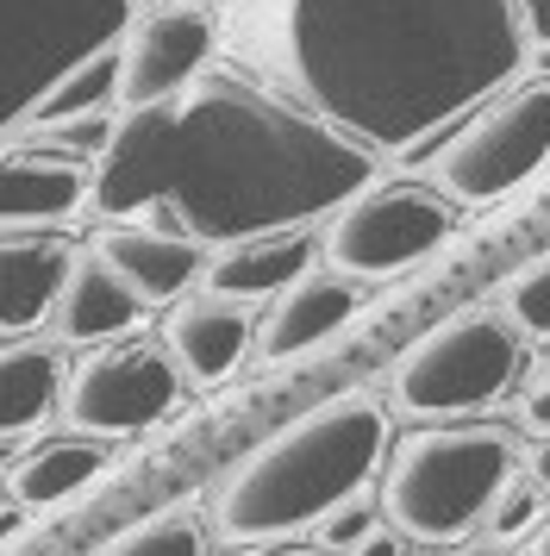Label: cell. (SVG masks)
Returning a JSON list of instances; mask_svg holds the SVG:
<instances>
[{
	"mask_svg": "<svg viewBox=\"0 0 550 556\" xmlns=\"http://www.w3.org/2000/svg\"><path fill=\"white\" fill-rule=\"evenodd\" d=\"M213 26L232 70L370 156L420 151L525 70L513 0H220Z\"/></svg>",
	"mask_w": 550,
	"mask_h": 556,
	"instance_id": "1",
	"label": "cell"
},
{
	"mask_svg": "<svg viewBox=\"0 0 550 556\" xmlns=\"http://www.w3.org/2000/svg\"><path fill=\"white\" fill-rule=\"evenodd\" d=\"M375 181V156L282 101L245 70H200L170 101L113 126L95 163L100 219L182 231L195 244H232L257 231L313 226Z\"/></svg>",
	"mask_w": 550,
	"mask_h": 556,
	"instance_id": "2",
	"label": "cell"
},
{
	"mask_svg": "<svg viewBox=\"0 0 550 556\" xmlns=\"http://www.w3.org/2000/svg\"><path fill=\"white\" fill-rule=\"evenodd\" d=\"M382 463H388V406L375 394H338L288 419L225 476V488L213 494V531L225 544H282L320 526L350 494H363L382 476Z\"/></svg>",
	"mask_w": 550,
	"mask_h": 556,
	"instance_id": "3",
	"label": "cell"
},
{
	"mask_svg": "<svg viewBox=\"0 0 550 556\" xmlns=\"http://www.w3.org/2000/svg\"><path fill=\"white\" fill-rule=\"evenodd\" d=\"M520 469V438L495 419H425L382 463V519L407 544H463L500 481Z\"/></svg>",
	"mask_w": 550,
	"mask_h": 556,
	"instance_id": "4",
	"label": "cell"
},
{
	"mask_svg": "<svg viewBox=\"0 0 550 556\" xmlns=\"http://www.w3.org/2000/svg\"><path fill=\"white\" fill-rule=\"evenodd\" d=\"M525 363V338L500 306H463L425 331L395 369V401L413 419H475L495 406Z\"/></svg>",
	"mask_w": 550,
	"mask_h": 556,
	"instance_id": "5",
	"label": "cell"
},
{
	"mask_svg": "<svg viewBox=\"0 0 550 556\" xmlns=\"http://www.w3.org/2000/svg\"><path fill=\"white\" fill-rule=\"evenodd\" d=\"M550 163V81H520L463 113V126L432 151L425 181L450 206H495Z\"/></svg>",
	"mask_w": 550,
	"mask_h": 556,
	"instance_id": "6",
	"label": "cell"
},
{
	"mask_svg": "<svg viewBox=\"0 0 550 556\" xmlns=\"http://www.w3.org/2000/svg\"><path fill=\"white\" fill-rule=\"evenodd\" d=\"M132 0H0V131L32 119L82 56L120 45Z\"/></svg>",
	"mask_w": 550,
	"mask_h": 556,
	"instance_id": "7",
	"label": "cell"
},
{
	"mask_svg": "<svg viewBox=\"0 0 550 556\" xmlns=\"http://www.w3.org/2000/svg\"><path fill=\"white\" fill-rule=\"evenodd\" d=\"M450 231H457V206L432 181L375 176L338 213H325L320 256L350 281H382L425 263Z\"/></svg>",
	"mask_w": 550,
	"mask_h": 556,
	"instance_id": "8",
	"label": "cell"
},
{
	"mask_svg": "<svg viewBox=\"0 0 550 556\" xmlns=\"http://www.w3.org/2000/svg\"><path fill=\"white\" fill-rule=\"evenodd\" d=\"M182 401V369L150 338H107L63 376V419L88 438H125L170 419Z\"/></svg>",
	"mask_w": 550,
	"mask_h": 556,
	"instance_id": "9",
	"label": "cell"
},
{
	"mask_svg": "<svg viewBox=\"0 0 550 556\" xmlns=\"http://www.w3.org/2000/svg\"><path fill=\"white\" fill-rule=\"evenodd\" d=\"M120 94L125 113L170 101L175 88H188L200 70H213L220 51V26L213 7H188V0H150L145 13H132L120 31Z\"/></svg>",
	"mask_w": 550,
	"mask_h": 556,
	"instance_id": "10",
	"label": "cell"
},
{
	"mask_svg": "<svg viewBox=\"0 0 550 556\" xmlns=\"http://www.w3.org/2000/svg\"><path fill=\"white\" fill-rule=\"evenodd\" d=\"M95 194V163L38 138L0 144V231H45L75 219Z\"/></svg>",
	"mask_w": 550,
	"mask_h": 556,
	"instance_id": "11",
	"label": "cell"
},
{
	"mask_svg": "<svg viewBox=\"0 0 550 556\" xmlns=\"http://www.w3.org/2000/svg\"><path fill=\"white\" fill-rule=\"evenodd\" d=\"M95 256L138 294V306H175L207 276V244L163 226H138V219H113L100 231Z\"/></svg>",
	"mask_w": 550,
	"mask_h": 556,
	"instance_id": "12",
	"label": "cell"
},
{
	"mask_svg": "<svg viewBox=\"0 0 550 556\" xmlns=\"http://www.w3.org/2000/svg\"><path fill=\"white\" fill-rule=\"evenodd\" d=\"M350 319H357V281L338 276V269H307L275 301H263L257 351L270 356V363H295V356L320 351L325 338H338Z\"/></svg>",
	"mask_w": 550,
	"mask_h": 556,
	"instance_id": "13",
	"label": "cell"
},
{
	"mask_svg": "<svg viewBox=\"0 0 550 556\" xmlns=\"http://www.w3.org/2000/svg\"><path fill=\"white\" fill-rule=\"evenodd\" d=\"M313 263H320V231H307V226L257 231V238H232V244H220V251L207 256L200 288L232 306H257V301H275Z\"/></svg>",
	"mask_w": 550,
	"mask_h": 556,
	"instance_id": "14",
	"label": "cell"
},
{
	"mask_svg": "<svg viewBox=\"0 0 550 556\" xmlns=\"http://www.w3.org/2000/svg\"><path fill=\"white\" fill-rule=\"evenodd\" d=\"M163 351L182 369V381L213 388V381H225L257 351V319H250L245 306L220 301V294H200V301H182L163 319Z\"/></svg>",
	"mask_w": 550,
	"mask_h": 556,
	"instance_id": "15",
	"label": "cell"
},
{
	"mask_svg": "<svg viewBox=\"0 0 550 556\" xmlns=\"http://www.w3.org/2000/svg\"><path fill=\"white\" fill-rule=\"evenodd\" d=\"M75 251L57 231H0V338H25L57 313Z\"/></svg>",
	"mask_w": 550,
	"mask_h": 556,
	"instance_id": "16",
	"label": "cell"
},
{
	"mask_svg": "<svg viewBox=\"0 0 550 556\" xmlns=\"http://www.w3.org/2000/svg\"><path fill=\"white\" fill-rule=\"evenodd\" d=\"M145 319V306L138 294L125 288L95 251H82L70 263V276H63V294H57V313H50V326L63 331L70 344H107V338H125V331Z\"/></svg>",
	"mask_w": 550,
	"mask_h": 556,
	"instance_id": "17",
	"label": "cell"
},
{
	"mask_svg": "<svg viewBox=\"0 0 550 556\" xmlns=\"http://www.w3.org/2000/svg\"><path fill=\"white\" fill-rule=\"evenodd\" d=\"M107 469V438H38L25 444V456L7 469V488H13V506L25 513H50V506L75 501L88 481Z\"/></svg>",
	"mask_w": 550,
	"mask_h": 556,
	"instance_id": "18",
	"label": "cell"
},
{
	"mask_svg": "<svg viewBox=\"0 0 550 556\" xmlns=\"http://www.w3.org/2000/svg\"><path fill=\"white\" fill-rule=\"evenodd\" d=\"M63 401V363L50 344H7L0 351V438H20Z\"/></svg>",
	"mask_w": 550,
	"mask_h": 556,
	"instance_id": "19",
	"label": "cell"
},
{
	"mask_svg": "<svg viewBox=\"0 0 550 556\" xmlns=\"http://www.w3.org/2000/svg\"><path fill=\"white\" fill-rule=\"evenodd\" d=\"M113 94H120V51L107 45V51L82 56L70 76L32 106V119H25V126H57V119H82V113H107Z\"/></svg>",
	"mask_w": 550,
	"mask_h": 556,
	"instance_id": "20",
	"label": "cell"
},
{
	"mask_svg": "<svg viewBox=\"0 0 550 556\" xmlns=\"http://www.w3.org/2000/svg\"><path fill=\"white\" fill-rule=\"evenodd\" d=\"M100 556H207V531L188 513H157V519H138L132 531H120Z\"/></svg>",
	"mask_w": 550,
	"mask_h": 556,
	"instance_id": "21",
	"label": "cell"
},
{
	"mask_svg": "<svg viewBox=\"0 0 550 556\" xmlns=\"http://www.w3.org/2000/svg\"><path fill=\"white\" fill-rule=\"evenodd\" d=\"M500 313L513 319L520 338H550V251L520 263L500 288Z\"/></svg>",
	"mask_w": 550,
	"mask_h": 556,
	"instance_id": "22",
	"label": "cell"
},
{
	"mask_svg": "<svg viewBox=\"0 0 550 556\" xmlns=\"http://www.w3.org/2000/svg\"><path fill=\"white\" fill-rule=\"evenodd\" d=\"M550 488L538 476H532V469H513V476L500 481V494H495V506H488V519H482V531H488V538H495V544H513V538H520V531H532L538 526V519H545L550 513Z\"/></svg>",
	"mask_w": 550,
	"mask_h": 556,
	"instance_id": "23",
	"label": "cell"
},
{
	"mask_svg": "<svg viewBox=\"0 0 550 556\" xmlns=\"http://www.w3.org/2000/svg\"><path fill=\"white\" fill-rule=\"evenodd\" d=\"M113 126L120 119H107V113H82V119H57V126H25V138H38V144H57V151H75L100 163L107 144H113Z\"/></svg>",
	"mask_w": 550,
	"mask_h": 556,
	"instance_id": "24",
	"label": "cell"
},
{
	"mask_svg": "<svg viewBox=\"0 0 550 556\" xmlns=\"http://www.w3.org/2000/svg\"><path fill=\"white\" fill-rule=\"evenodd\" d=\"M382 519H375V506H370V494H350L345 506H332L320 519V551H350L363 531H375Z\"/></svg>",
	"mask_w": 550,
	"mask_h": 556,
	"instance_id": "25",
	"label": "cell"
},
{
	"mask_svg": "<svg viewBox=\"0 0 550 556\" xmlns=\"http://www.w3.org/2000/svg\"><path fill=\"white\" fill-rule=\"evenodd\" d=\"M520 419H525L532 431H538V438L550 431V356L538 363V369H532V381H525V394H520Z\"/></svg>",
	"mask_w": 550,
	"mask_h": 556,
	"instance_id": "26",
	"label": "cell"
},
{
	"mask_svg": "<svg viewBox=\"0 0 550 556\" xmlns=\"http://www.w3.org/2000/svg\"><path fill=\"white\" fill-rule=\"evenodd\" d=\"M338 556H407V538H400L395 526H375V531H363L350 551H338Z\"/></svg>",
	"mask_w": 550,
	"mask_h": 556,
	"instance_id": "27",
	"label": "cell"
},
{
	"mask_svg": "<svg viewBox=\"0 0 550 556\" xmlns=\"http://www.w3.org/2000/svg\"><path fill=\"white\" fill-rule=\"evenodd\" d=\"M525 45H550V0H513Z\"/></svg>",
	"mask_w": 550,
	"mask_h": 556,
	"instance_id": "28",
	"label": "cell"
},
{
	"mask_svg": "<svg viewBox=\"0 0 550 556\" xmlns=\"http://www.w3.org/2000/svg\"><path fill=\"white\" fill-rule=\"evenodd\" d=\"M245 556H325L320 544H245Z\"/></svg>",
	"mask_w": 550,
	"mask_h": 556,
	"instance_id": "29",
	"label": "cell"
},
{
	"mask_svg": "<svg viewBox=\"0 0 550 556\" xmlns=\"http://www.w3.org/2000/svg\"><path fill=\"white\" fill-rule=\"evenodd\" d=\"M525 469H532V476H538V481L550 488V431L538 438V444H532V451H525Z\"/></svg>",
	"mask_w": 550,
	"mask_h": 556,
	"instance_id": "30",
	"label": "cell"
},
{
	"mask_svg": "<svg viewBox=\"0 0 550 556\" xmlns=\"http://www.w3.org/2000/svg\"><path fill=\"white\" fill-rule=\"evenodd\" d=\"M525 556H550V513L532 526V551H525Z\"/></svg>",
	"mask_w": 550,
	"mask_h": 556,
	"instance_id": "31",
	"label": "cell"
},
{
	"mask_svg": "<svg viewBox=\"0 0 550 556\" xmlns=\"http://www.w3.org/2000/svg\"><path fill=\"white\" fill-rule=\"evenodd\" d=\"M457 556H513L507 544H482V551H457Z\"/></svg>",
	"mask_w": 550,
	"mask_h": 556,
	"instance_id": "32",
	"label": "cell"
},
{
	"mask_svg": "<svg viewBox=\"0 0 550 556\" xmlns=\"http://www.w3.org/2000/svg\"><path fill=\"white\" fill-rule=\"evenodd\" d=\"M188 7H220V0H188Z\"/></svg>",
	"mask_w": 550,
	"mask_h": 556,
	"instance_id": "33",
	"label": "cell"
}]
</instances>
